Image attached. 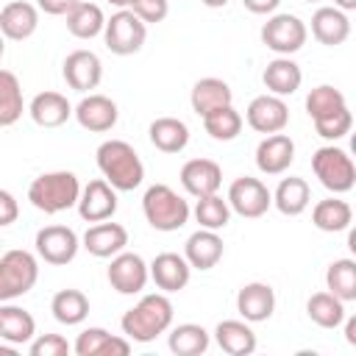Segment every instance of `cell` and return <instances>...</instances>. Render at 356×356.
<instances>
[{"label":"cell","instance_id":"6da1fadb","mask_svg":"<svg viewBox=\"0 0 356 356\" xmlns=\"http://www.w3.org/2000/svg\"><path fill=\"white\" fill-rule=\"evenodd\" d=\"M172 325V303L167 295L153 292V295H142V300L128 309L120 320V328L128 339L134 342H153L159 334H164Z\"/></svg>","mask_w":356,"mask_h":356},{"label":"cell","instance_id":"7a4b0ae2","mask_svg":"<svg viewBox=\"0 0 356 356\" xmlns=\"http://www.w3.org/2000/svg\"><path fill=\"white\" fill-rule=\"evenodd\" d=\"M97 167L103 172V178L117 189V192H131L142 184L145 178V164L139 159V153L122 142V139H106L97 147Z\"/></svg>","mask_w":356,"mask_h":356},{"label":"cell","instance_id":"3957f363","mask_svg":"<svg viewBox=\"0 0 356 356\" xmlns=\"http://www.w3.org/2000/svg\"><path fill=\"white\" fill-rule=\"evenodd\" d=\"M78 195H81V184H78V175L70 170L42 172L28 186V200L44 214H58L72 209L78 203Z\"/></svg>","mask_w":356,"mask_h":356},{"label":"cell","instance_id":"277c9868","mask_svg":"<svg viewBox=\"0 0 356 356\" xmlns=\"http://www.w3.org/2000/svg\"><path fill=\"white\" fill-rule=\"evenodd\" d=\"M142 211H145V220L156 231H164V234L184 228L189 220V203L167 184L147 186V192L142 197Z\"/></svg>","mask_w":356,"mask_h":356},{"label":"cell","instance_id":"5b68a950","mask_svg":"<svg viewBox=\"0 0 356 356\" xmlns=\"http://www.w3.org/2000/svg\"><path fill=\"white\" fill-rule=\"evenodd\" d=\"M312 170L320 178V184L328 192H334V195H345L356 184V164H353V159L342 147H334V145H323V147L314 150Z\"/></svg>","mask_w":356,"mask_h":356},{"label":"cell","instance_id":"8992f818","mask_svg":"<svg viewBox=\"0 0 356 356\" xmlns=\"http://www.w3.org/2000/svg\"><path fill=\"white\" fill-rule=\"evenodd\" d=\"M39 278V264L28 250H6L0 256V303L22 298L33 289Z\"/></svg>","mask_w":356,"mask_h":356},{"label":"cell","instance_id":"52a82bcc","mask_svg":"<svg viewBox=\"0 0 356 356\" xmlns=\"http://www.w3.org/2000/svg\"><path fill=\"white\" fill-rule=\"evenodd\" d=\"M103 39L114 56H131L142 50L147 39V25L131 8H120L117 14H111V19H106Z\"/></svg>","mask_w":356,"mask_h":356},{"label":"cell","instance_id":"ba28073f","mask_svg":"<svg viewBox=\"0 0 356 356\" xmlns=\"http://www.w3.org/2000/svg\"><path fill=\"white\" fill-rule=\"evenodd\" d=\"M306 22L295 14H273L264 25H261V42L267 50L278 53V56H292L306 44Z\"/></svg>","mask_w":356,"mask_h":356},{"label":"cell","instance_id":"9c48e42d","mask_svg":"<svg viewBox=\"0 0 356 356\" xmlns=\"http://www.w3.org/2000/svg\"><path fill=\"white\" fill-rule=\"evenodd\" d=\"M228 206H231V211H236L239 217L256 220V217L267 214V209L273 206V192H270L259 178L242 175V178H236V181L228 186Z\"/></svg>","mask_w":356,"mask_h":356},{"label":"cell","instance_id":"30bf717a","mask_svg":"<svg viewBox=\"0 0 356 356\" xmlns=\"http://www.w3.org/2000/svg\"><path fill=\"white\" fill-rule=\"evenodd\" d=\"M78 248H81V239L67 225H44L36 234V253L47 264H56V267L70 264L78 256Z\"/></svg>","mask_w":356,"mask_h":356},{"label":"cell","instance_id":"8fae6325","mask_svg":"<svg viewBox=\"0 0 356 356\" xmlns=\"http://www.w3.org/2000/svg\"><path fill=\"white\" fill-rule=\"evenodd\" d=\"M108 284L111 289H117L120 295H139L150 278L147 273V264L139 253H125L120 250L117 256H111V264H108Z\"/></svg>","mask_w":356,"mask_h":356},{"label":"cell","instance_id":"7c38bea8","mask_svg":"<svg viewBox=\"0 0 356 356\" xmlns=\"http://www.w3.org/2000/svg\"><path fill=\"white\" fill-rule=\"evenodd\" d=\"M75 206H78L81 220H86V222L111 220L114 211H117V189H114L106 178H95V181H89V184L81 189Z\"/></svg>","mask_w":356,"mask_h":356},{"label":"cell","instance_id":"4fadbf2b","mask_svg":"<svg viewBox=\"0 0 356 356\" xmlns=\"http://www.w3.org/2000/svg\"><path fill=\"white\" fill-rule=\"evenodd\" d=\"M245 120L256 134L267 136V134H278L289 125V108H286L284 97H278V95H259L250 100Z\"/></svg>","mask_w":356,"mask_h":356},{"label":"cell","instance_id":"5bb4252c","mask_svg":"<svg viewBox=\"0 0 356 356\" xmlns=\"http://www.w3.org/2000/svg\"><path fill=\"white\" fill-rule=\"evenodd\" d=\"M295 161V142L286 134H267L256 147V167L264 175H281Z\"/></svg>","mask_w":356,"mask_h":356},{"label":"cell","instance_id":"9a60e30c","mask_svg":"<svg viewBox=\"0 0 356 356\" xmlns=\"http://www.w3.org/2000/svg\"><path fill=\"white\" fill-rule=\"evenodd\" d=\"M72 114H75L78 125L86 128V131H92V134H106V131H111V128L117 125V117H120L117 103H114L111 97H106V95H89V97H83V100L72 108Z\"/></svg>","mask_w":356,"mask_h":356},{"label":"cell","instance_id":"2e32d148","mask_svg":"<svg viewBox=\"0 0 356 356\" xmlns=\"http://www.w3.org/2000/svg\"><path fill=\"white\" fill-rule=\"evenodd\" d=\"M64 81L70 83V89L75 92H89L97 89L100 78H103V64L92 50H72L64 58Z\"/></svg>","mask_w":356,"mask_h":356},{"label":"cell","instance_id":"e0dca14e","mask_svg":"<svg viewBox=\"0 0 356 356\" xmlns=\"http://www.w3.org/2000/svg\"><path fill=\"white\" fill-rule=\"evenodd\" d=\"M222 184V170L217 161L211 159H189L181 167V186L192 195V197H206L214 195Z\"/></svg>","mask_w":356,"mask_h":356},{"label":"cell","instance_id":"ac0fdd59","mask_svg":"<svg viewBox=\"0 0 356 356\" xmlns=\"http://www.w3.org/2000/svg\"><path fill=\"white\" fill-rule=\"evenodd\" d=\"M147 273L153 278V284L161 289V292H181L186 284H189V275H192V267L184 256L178 253H159L150 264H147Z\"/></svg>","mask_w":356,"mask_h":356},{"label":"cell","instance_id":"d6986e66","mask_svg":"<svg viewBox=\"0 0 356 356\" xmlns=\"http://www.w3.org/2000/svg\"><path fill=\"white\" fill-rule=\"evenodd\" d=\"M236 312L248 323H264L275 312V292L270 284L250 281L236 292Z\"/></svg>","mask_w":356,"mask_h":356},{"label":"cell","instance_id":"ffe728a7","mask_svg":"<svg viewBox=\"0 0 356 356\" xmlns=\"http://www.w3.org/2000/svg\"><path fill=\"white\" fill-rule=\"evenodd\" d=\"M36 28H39L36 6H31L25 0H14V3L3 6V11H0V33H3V39L22 42V39L33 36Z\"/></svg>","mask_w":356,"mask_h":356},{"label":"cell","instance_id":"44dd1931","mask_svg":"<svg viewBox=\"0 0 356 356\" xmlns=\"http://www.w3.org/2000/svg\"><path fill=\"white\" fill-rule=\"evenodd\" d=\"M312 36L325 44V47H337L350 36V19L345 11H339L337 6H323L312 14Z\"/></svg>","mask_w":356,"mask_h":356},{"label":"cell","instance_id":"7402d4cb","mask_svg":"<svg viewBox=\"0 0 356 356\" xmlns=\"http://www.w3.org/2000/svg\"><path fill=\"white\" fill-rule=\"evenodd\" d=\"M128 245V231L120 222H97L83 234V248L97 259H111Z\"/></svg>","mask_w":356,"mask_h":356},{"label":"cell","instance_id":"603a6c76","mask_svg":"<svg viewBox=\"0 0 356 356\" xmlns=\"http://www.w3.org/2000/svg\"><path fill=\"white\" fill-rule=\"evenodd\" d=\"M184 259L189 261V267L195 270H211L217 267V261L222 259V239L217 236V231L200 228L195 231L186 245H184Z\"/></svg>","mask_w":356,"mask_h":356},{"label":"cell","instance_id":"cb8c5ba5","mask_svg":"<svg viewBox=\"0 0 356 356\" xmlns=\"http://www.w3.org/2000/svg\"><path fill=\"white\" fill-rule=\"evenodd\" d=\"M28 114L39 128H58L72 117V106L61 92H39L31 100Z\"/></svg>","mask_w":356,"mask_h":356},{"label":"cell","instance_id":"d4e9b609","mask_svg":"<svg viewBox=\"0 0 356 356\" xmlns=\"http://www.w3.org/2000/svg\"><path fill=\"white\" fill-rule=\"evenodd\" d=\"M261 81H264V86H267L270 95L286 97V95H295V92L300 89L303 72H300V67H298L289 56H278V58H273V61L264 67Z\"/></svg>","mask_w":356,"mask_h":356},{"label":"cell","instance_id":"484cf974","mask_svg":"<svg viewBox=\"0 0 356 356\" xmlns=\"http://www.w3.org/2000/svg\"><path fill=\"white\" fill-rule=\"evenodd\" d=\"M231 100H234V92L222 78H200L189 95L192 111L197 117H206L209 111H214L220 106H231Z\"/></svg>","mask_w":356,"mask_h":356},{"label":"cell","instance_id":"4316f807","mask_svg":"<svg viewBox=\"0 0 356 356\" xmlns=\"http://www.w3.org/2000/svg\"><path fill=\"white\" fill-rule=\"evenodd\" d=\"M312 203V189L306 184V178H298V175H289V178H281L278 189L273 192V206L286 214V217H298L309 209Z\"/></svg>","mask_w":356,"mask_h":356},{"label":"cell","instance_id":"83f0119b","mask_svg":"<svg viewBox=\"0 0 356 356\" xmlns=\"http://www.w3.org/2000/svg\"><path fill=\"white\" fill-rule=\"evenodd\" d=\"M147 134H150L153 147L161 150V153H181L189 145V128L178 117H159V120H153Z\"/></svg>","mask_w":356,"mask_h":356},{"label":"cell","instance_id":"f1b7e54d","mask_svg":"<svg viewBox=\"0 0 356 356\" xmlns=\"http://www.w3.org/2000/svg\"><path fill=\"white\" fill-rule=\"evenodd\" d=\"M214 339L231 356H248V353L256 350V334L248 325V320L245 323L242 320H222V323H217Z\"/></svg>","mask_w":356,"mask_h":356},{"label":"cell","instance_id":"f546056e","mask_svg":"<svg viewBox=\"0 0 356 356\" xmlns=\"http://www.w3.org/2000/svg\"><path fill=\"white\" fill-rule=\"evenodd\" d=\"M312 222L325 231V234H337V231H348L353 222V209L348 200L342 197H325L317 200L312 209Z\"/></svg>","mask_w":356,"mask_h":356},{"label":"cell","instance_id":"4dcf8cb0","mask_svg":"<svg viewBox=\"0 0 356 356\" xmlns=\"http://www.w3.org/2000/svg\"><path fill=\"white\" fill-rule=\"evenodd\" d=\"M33 334H36V320L31 312L11 303L0 306V339L11 345H25L33 339Z\"/></svg>","mask_w":356,"mask_h":356},{"label":"cell","instance_id":"1f68e13d","mask_svg":"<svg viewBox=\"0 0 356 356\" xmlns=\"http://www.w3.org/2000/svg\"><path fill=\"white\" fill-rule=\"evenodd\" d=\"M50 312L61 325H78L89 314V298L81 289H61L53 295Z\"/></svg>","mask_w":356,"mask_h":356},{"label":"cell","instance_id":"d6a6232c","mask_svg":"<svg viewBox=\"0 0 356 356\" xmlns=\"http://www.w3.org/2000/svg\"><path fill=\"white\" fill-rule=\"evenodd\" d=\"M167 345L175 356H200L209 348V331L197 323H181L170 331Z\"/></svg>","mask_w":356,"mask_h":356},{"label":"cell","instance_id":"836d02e7","mask_svg":"<svg viewBox=\"0 0 356 356\" xmlns=\"http://www.w3.org/2000/svg\"><path fill=\"white\" fill-rule=\"evenodd\" d=\"M22 86L11 70H0V128L14 125L22 117Z\"/></svg>","mask_w":356,"mask_h":356},{"label":"cell","instance_id":"e575fe53","mask_svg":"<svg viewBox=\"0 0 356 356\" xmlns=\"http://www.w3.org/2000/svg\"><path fill=\"white\" fill-rule=\"evenodd\" d=\"M103 25H106V17L100 11V6L95 3H78L70 14H67V31L75 36V39H92L97 33H103Z\"/></svg>","mask_w":356,"mask_h":356},{"label":"cell","instance_id":"d590c367","mask_svg":"<svg viewBox=\"0 0 356 356\" xmlns=\"http://www.w3.org/2000/svg\"><path fill=\"white\" fill-rule=\"evenodd\" d=\"M325 284L334 298L342 303L356 300V261L353 259H337L325 270Z\"/></svg>","mask_w":356,"mask_h":356},{"label":"cell","instance_id":"8d00e7d4","mask_svg":"<svg viewBox=\"0 0 356 356\" xmlns=\"http://www.w3.org/2000/svg\"><path fill=\"white\" fill-rule=\"evenodd\" d=\"M306 314L320 328H337L345 320V303L339 298H334L331 292H314L306 303Z\"/></svg>","mask_w":356,"mask_h":356},{"label":"cell","instance_id":"74e56055","mask_svg":"<svg viewBox=\"0 0 356 356\" xmlns=\"http://www.w3.org/2000/svg\"><path fill=\"white\" fill-rule=\"evenodd\" d=\"M203 128L217 142H231L242 131V114L234 106H220L203 117Z\"/></svg>","mask_w":356,"mask_h":356},{"label":"cell","instance_id":"f35d334b","mask_svg":"<svg viewBox=\"0 0 356 356\" xmlns=\"http://www.w3.org/2000/svg\"><path fill=\"white\" fill-rule=\"evenodd\" d=\"M342 108H348L345 95H342L339 89H334V86H328V83L314 86V89L306 95V111H309L312 120L331 117V114H337V111H342Z\"/></svg>","mask_w":356,"mask_h":356},{"label":"cell","instance_id":"ab89813d","mask_svg":"<svg viewBox=\"0 0 356 356\" xmlns=\"http://www.w3.org/2000/svg\"><path fill=\"white\" fill-rule=\"evenodd\" d=\"M195 220L200 222V228L220 231V228H225L228 220H231V206H228V200H222L217 192H214V195H206V197H197Z\"/></svg>","mask_w":356,"mask_h":356},{"label":"cell","instance_id":"60d3db41","mask_svg":"<svg viewBox=\"0 0 356 356\" xmlns=\"http://www.w3.org/2000/svg\"><path fill=\"white\" fill-rule=\"evenodd\" d=\"M314 122V131L317 136L323 139H342L345 134H350V125H353V114L350 108H342L331 117H323V120H312Z\"/></svg>","mask_w":356,"mask_h":356},{"label":"cell","instance_id":"b9f144b4","mask_svg":"<svg viewBox=\"0 0 356 356\" xmlns=\"http://www.w3.org/2000/svg\"><path fill=\"white\" fill-rule=\"evenodd\" d=\"M31 356H67L72 350V345L61 337V334H42L36 339H31Z\"/></svg>","mask_w":356,"mask_h":356},{"label":"cell","instance_id":"7bdbcfd3","mask_svg":"<svg viewBox=\"0 0 356 356\" xmlns=\"http://www.w3.org/2000/svg\"><path fill=\"white\" fill-rule=\"evenodd\" d=\"M106 339H108V331H106V328H83V331L78 334L72 350H75L78 356H100Z\"/></svg>","mask_w":356,"mask_h":356},{"label":"cell","instance_id":"ee69618b","mask_svg":"<svg viewBox=\"0 0 356 356\" xmlns=\"http://www.w3.org/2000/svg\"><path fill=\"white\" fill-rule=\"evenodd\" d=\"M145 25H156L170 14V3L167 0H131L128 6Z\"/></svg>","mask_w":356,"mask_h":356},{"label":"cell","instance_id":"f6af8a7d","mask_svg":"<svg viewBox=\"0 0 356 356\" xmlns=\"http://www.w3.org/2000/svg\"><path fill=\"white\" fill-rule=\"evenodd\" d=\"M17 217H19V203H17V197H14L8 189H0V228L17 222Z\"/></svg>","mask_w":356,"mask_h":356},{"label":"cell","instance_id":"bcb514c9","mask_svg":"<svg viewBox=\"0 0 356 356\" xmlns=\"http://www.w3.org/2000/svg\"><path fill=\"white\" fill-rule=\"evenodd\" d=\"M39 3V8L44 11V14H50V17H67L81 0H36Z\"/></svg>","mask_w":356,"mask_h":356},{"label":"cell","instance_id":"7dc6e473","mask_svg":"<svg viewBox=\"0 0 356 356\" xmlns=\"http://www.w3.org/2000/svg\"><path fill=\"white\" fill-rule=\"evenodd\" d=\"M128 353H131L128 337H111V334H108V339H106V345L100 350V356H128Z\"/></svg>","mask_w":356,"mask_h":356},{"label":"cell","instance_id":"c3c4849f","mask_svg":"<svg viewBox=\"0 0 356 356\" xmlns=\"http://www.w3.org/2000/svg\"><path fill=\"white\" fill-rule=\"evenodd\" d=\"M281 0H242V6L250 11V14H273L278 8Z\"/></svg>","mask_w":356,"mask_h":356},{"label":"cell","instance_id":"681fc988","mask_svg":"<svg viewBox=\"0 0 356 356\" xmlns=\"http://www.w3.org/2000/svg\"><path fill=\"white\" fill-rule=\"evenodd\" d=\"M345 339H348V345H356V317H348L345 314Z\"/></svg>","mask_w":356,"mask_h":356},{"label":"cell","instance_id":"f907efd6","mask_svg":"<svg viewBox=\"0 0 356 356\" xmlns=\"http://www.w3.org/2000/svg\"><path fill=\"white\" fill-rule=\"evenodd\" d=\"M17 353V345H11V342H0V356H14Z\"/></svg>","mask_w":356,"mask_h":356},{"label":"cell","instance_id":"816d5d0a","mask_svg":"<svg viewBox=\"0 0 356 356\" xmlns=\"http://www.w3.org/2000/svg\"><path fill=\"white\" fill-rule=\"evenodd\" d=\"M334 6H337L339 11H353V8H356V0H334Z\"/></svg>","mask_w":356,"mask_h":356},{"label":"cell","instance_id":"f5cc1de1","mask_svg":"<svg viewBox=\"0 0 356 356\" xmlns=\"http://www.w3.org/2000/svg\"><path fill=\"white\" fill-rule=\"evenodd\" d=\"M203 6H209V8H222V6H228V0H200Z\"/></svg>","mask_w":356,"mask_h":356},{"label":"cell","instance_id":"db71d44e","mask_svg":"<svg viewBox=\"0 0 356 356\" xmlns=\"http://www.w3.org/2000/svg\"><path fill=\"white\" fill-rule=\"evenodd\" d=\"M111 6H117V8H128L131 6V0H108Z\"/></svg>","mask_w":356,"mask_h":356},{"label":"cell","instance_id":"11a10c76","mask_svg":"<svg viewBox=\"0 0 356 356\" xmlns=\"http://www.w3.org/2000/svg\"><path fill=\"white\" fill-rule=\"evenodd\" d=\"M3 53H6V39H3V33H0V58H3Z\"/></svg>","mask_w":356,"mask_h":356},{"label":"cell","instance_id":"9f6ffc18","mask_svg":"<svg viewBox=\"0 0 356 356\" xmlns=\"http://www.w3.org/2000/svg\"><path fill=\"white\" fill-rule=\"evenodd\" d=\"M306 3H317V0H306Z\"/></svg>","mask_w":356,"mask_h":356},{"label":"cell","instance_id":"6f0895ef","mask_svg":"<svg viewBox=\"0 0 356 356\" xmlns=\"http://www.w3.org/2000/svg\"><path fill=\"white\" fill-rule=\"evenodd\" d=\"M0 245H3V242H0Z\"/></svg>","mask_w":356,"mask_h":356}]
</instances>
